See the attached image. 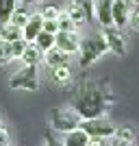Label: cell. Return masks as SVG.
Listing matches in <instances>:
<instances>
[{"mask_svg":"<svg viewBox=\"0 0 139 146\" xmlns=\"http://www.w3.org/2000/svg\"><path fill=\"white\" fill-rule=\"evenodd\" d=\"M20 2H24V5H33V2H46V0H20Z\"/></svg>","mask_w":139,"mask_h":146,"instance_id":"1f68e13d","label":"cell"},{"mask_svg":"<svg viewBox=\"0 0 139 146\" xmlns=\"http://www.w3.org/2000/svg\"><path fill=\"white\" fill-rule=\"evenodd\" d=\"M15 7H18V0H0V24H7L11 20Z\"/></svg>","mask_w":139,"mask_h":146,"instance_id":"2e32d148","label":"cell"},{"mask_svg":"<svg viewBox=\"0 0 139 146\" xmlns=\"http://www.w3.org/2000/svg\"><path fill=\"white\" fill-rule=\"evenodd\" d=\"M89 137H111L115 135V124H111L109 120H104L102 116L100 118H89V120H80L78 124Z\"/></svg>","mask_w":139,"mask_h":146,"instance_id":"5b68a950","label":"cell"},{"mask_svg":"<svg viewBox=\"0 0 139 146\" xmlns=\"http://www.w3.org/2000/svg\"><path fill=\"white\" fill-rule=\"evenodd\" d=\"M87 146H104V137H91Z\"/></svg>","mask_w":139,"mask_h":146,"instance_id":"4dcf8cb0","label":"cell"},{"mask_svg":"<svg viewBox=\"0 0 139 146\" xmlns=\"http://www.w3.org/2000/svg\"><path fill=\"white\" fill-rule=\"evenodd\" d=\"M128 24L133 26L135 31L139 33V9H135V11H130V18H128Z\"/></svg>","mask_w":139,"mask_h":146,"instance_id":"4316f807","label":"cell"},{"mask_svg":"<svg viewBox=\"0 0 139 146\" xmlns=\"http://www.w3.org/2000/svg\"><path fill=\"white\" fill-rule=\"evenodd\" d=\"M37 46V48L39 50H43V52H46V50H50L52 48V46H55V33H48V31H39V35L35 37V42H33Z\"/></svg>","mask_w":139,"mask_h":146,"instance_id":"9a60e30c","label":"cell"},{"mask_svg":"<svg viewBox=\"0 0 139 146\" xmlns=\"http://www.w3.org/2000/svg\"><path fill=\"white\" fill-rule=\"evenodd\" d=\"M55 46L65 50L67 55H74L80 48V37L76 35V31L74 33H70V31H57L55 33Z\"/></svg>","mask_w":139,"mask_h":146,"instance_id":"52a82bcc","label":"cell"},{"mask_svg":"<svg viewBox=\"0 0 139 146\" xmlns=\"http://www.w3.org/2000/svg\"><path fill=\"white\" fill-rule=\"evenodd\" d=\"M57 24H59V31H70V33H74V31H76V22H74L67 13H59Z\"/></svg>","mask_w":139,"mask_h":146,"instance_id":"ffe728a7","label":"cell"},{"mask_svg":"<svg viewBox=\"0 0 139 146\" xmlns=\"http://www.w3.org/2000/svg\"><path fill=\"white\" fill-rule=\"evenodd\" d=\"M0 39H2V24H0Z\"/></svg>","mask_w":139,"mask_h":146,"instance_id":"d6a6232c","label":"cell"},{"mask_svg":"<svg viewBox=\"0 0 139 146\" xmlns=\"http://www.w3.org/2000/svg\"><path fill=\"white\" fill-rule=\"evenodd\" d=\"M102 35H104L107 46H109V50L113 55L126 57V39H124V35L120 33L117 26H102Z\"/></svg>","mask_w":139,"mask_h":146,"instance_id":"8992f818","label":"cell"},{"mask_svg":"<svg viewBox=\"0 0 139 146\" xmlns=\"http://www.w3.org/2000/svg\"><path fill=\"white\" fill-rule=\"evenodd\" d=\"M26 39H15V42H11V52H13V59H20L22 57V52H24L26 48Z\"/></svg>","mask_w":139,"mask_h":146,"instance_id":"cb8c5ba5","label":"cell"},{"mask_svg":"<svg viewBox=\"0 0 139 146\" xmlns=\"http://www.w3.org/2000/svg\"><path fill=\"white\" fill-rule=\"evenodd\" d=\"M43 31H48V33H57V31H59L57 20H43Z\"/></svg>","mask_w":139,"mask_h":146,"instance_id":"83f0119b","label":"cell"},{"mask_svg":"<svg viewBox=\"0 0 139 146\" xmlns=\"http://www.w3.org/2000/svg\"><path fill=\"white\" fill-rule=\"evenodd\" d=\"M89 140L91 137L78 127V129H72V131H67L63 135V146H87Z\"/></svg>","mask_w":139,"mask_h":146,"instance_id":"7c38bea8","label":"cell"},{"mask_svg":"<svg viewBox=\"0 0 139 146\" xmlns=\"http://www.w3.org/2000/svg\"><path fill=\"white\" fill-rule=\"evenodd\" d=\"M42 29H43L42 13H33V15L28 18V22L22 26V39H26V42H35V37L39 35V31H42Z\"/></svg>","mask_w":139,"mask_h":146,"instance_id":"9c48e42d","label":"cell"},{"mask_svg":"<svg viewBox=\"0 0 139 146\" xmlns=\"http://www.w3.org/2000/svg\"><path fill=\"white\" fill-rule=\"evenodd\" d=\"M107 103H113V94L98 81H80L70 94V109L76 111L80 120L100 118Z\"/></svg>","mask_w":139,"mask_h":146,"instance_id":"6da1fadb","label":"cell"},{"mask_svg":"<svg viewBox=\"0 0 139 146\" xmlns=\"http://www.w3.org/2000/svg\"><path fill=\"white\" fill-rule=\"evenodd\" d=\"M80 124V116L74 109H52L50 111V127L55 131L67 133L72 129H78Z\"/></svg>","mask_w":139,"mask_h":146,"instance_id":"277c9868","label":"cell"},{"mask_svg":"<svg viewBox=\"0 0 139 146\" xmlns=\"http://www.w3.org/2000/svg\"><path fill=\"white\" fill-rule=\"evenodd\" d=\"M130 0H113V26L124 29L128 26V18H130Z\"/></svg>","mask_w":139,"mask_h":146,"instance_id":"ba28073f","label":"cell"},{"mask_svg":"<svg viewBox=\"0 0 139 146\" xmlns=\"http://www.w3.org/2000/svg\"><path fill=\"white\" fill-rule=\"evenodd\" d=\"M133 142H128V140H122V137H117V135H111V142L109 146H130Z\"/></svg>","mask_w":139,"mask_h":146,"instance_id":"f1b7e54d","label":"cell"},{"mask_svg":"<svg viewBox=\"0 0 139 146\" xmlns=\"http://www.w3.org/2000/svg\"><path fill=\"white\" fill-rule=\"evenodd\" d=\"M130 2H133V5H139V0H130Z\"/></svg>","mask_w":139,"mask_h":146,"instance_id":"836d02e7","label":"cell"},{"mask_svg":"<svg viewBox=\"0 0 139 146\" xmlns=\"http://www.w3.org/2000/svg\"><path fill=\"white\" fill-rule=\"evenodd\" d=\"M115 135H117V137H122V140L133 142V137H135V131H133L130 127H115Z\"/></svg>","mask_w":139,"mask_h":146,"instance_id":"d4e9b609","label":"cell"},{"mask_svg":"<svg viewBox=\"0 0 139 146\" xmlns=\"http://www.w3.org/2000/svg\"><path fill=\"white\" fill-rule=\"evenodd\" d=\"M0 146H9V131L0 124Z\"/></svg>","mask_w":139,"mask_h":146,"instance_id":"f546056e","label":"cell"},{"mask_svg":"<svg viewBox=\"0 0 139 146\" xmlns=\"http://www.w3.org/2000/svg\"><path fill=\"white\" fill-rule=\"evenodd\" d=\"M20 59L24 61V66H39V63L43 61V50H39L33 42H28Z\"/></svg>","mask_w":139,"mask_h":146,"instance_id":"4fadbf2b","label":"cell"},{"mask_svg":"<svg viewBox=\"0 0 139 146\" xmlns=\"http://www.w3.org/2000/svg\"><path fill=\"white\" fill-rule=\"evenodd\" d=\"M104 52H109V46H107V39H104L102 33H94V35L85 37V39H80V48H78V55H80L78 66L83 70L94 66Z\"/></svg>","mask_w":139,"mask_h":146,"instance_id":"7a4b0ae2","label":"cell"},{"mask_svg":"<svg viewBox=\"0 0 139 146\" xmlns=\"http://www.w3.org/2000/svg\"><path fill=\"white\" fill-rule=\"evenodd\" d=\"M28 18H30V13H28V9H26V7H15V11L11 13V20H9V22L22 29V26L28 22Z\"/></svg>","mask_w":139,"mask_h":146,"instance_id":"ac0fdd59","label":"cell"},{"mask_svg":"<svg viewBox=\"0 0 139 146\" xmlns=\"http://www.w3.org/2000/svg\"><path fill=\"white\" fill-rule=\"evenodd\" d=\"M39 13H42L43 20H57L61 11H59V7H55V5H43Z\"/></svg>","mask_w":139,"mask_h":146,"instance_id":"603a6c76","label":"cell"},{"mask_svg":"<svg viewBox=\"0 0 139 146\" xmlns=\"http://www.w3.org/2000/svg\"><path fill=\"white\" fill-rule=\"evenodd\" d=\"M113 0H98L96 5V18L102 26H113Z\"/></svg>","mask_w":139,"mask_h":146,"instance_id":"30bf717a","label":"cell"},{"mask_svg":"<svg viewBox=\"0 0 139 146\" xmlns=\"http://www.w3.org/2000/svg\"><path fill=\"white\" fill-rule=\"evenodd\" d=\"M72 2H76V5L85 11V22H91V20H94V15H96V5H94V0H72Z\"/></svg>","mask_w":139,"mask_h":146,"instance_id":"d6986e66","label":"cell"},{"mask_svg":"<svg viewBox=\"0 0 139 146\" xmlns=\"http://www.w3.org/2000/svg\"><path fill=\"white\" fill-rule=\"evenodd\" d=\"M43 61H46L50 68H55V66H65V63H70V55H67L65 50H61V48H57V46H52L50 50H46V52H43Z\"/></svg>","mask_w":139,"mask_h":146,"instance_id":"8fae6325","label":"cell"},{"mask_svg":"<svg viewBox=\"0 0 139 146\" xmlns=\"http://www.w3.org/2000/svg\"><path fill=\"white\" fill-rule=\"evenodd\" d=\"M9 87H11V90L35 92L37 87H39V72H37V66H24L22 70H18V72L9 79Z\"/></svg>","mask_w":139,"mask_h":146,"instance_id":"3957f363","label":"cell"},{"mask_svg":"<svg viewBox=\"0 0 139 146\" xmlns=\"http://www.w3.org/2000/svg\"><path fill=\"white\" fill-rule=\"evenodd\" d=\"M9 61H13L11 42H5V39H0V66H7Z\"/></svg>","mask_w":139,"mask_h":146,"instance_id":"44dd1931","label":"cell"},{"mask_svg":"<svg viewBox=\"0 0 139 146\" xmlns=\"http://www.w3.org/2000/svg\"><path fill=\"white\" fill-rule=\"evenodd\" d=\"M52 81L57 85H67L72 81V70H70V63L65 66H55L52 68Z\"/></svg>","mask_w":139,"mask_h":146,"instance_id":"5bb4252c","label":"cell"},{"mask_svg":"<svg viewBox=\"0 0 139 146\" xmlns=\"http://www.w3.org/2000/svg\"><path fill=\"white\" fill-rule=\"evenodd\" d=\"M67 15H70V18H72L74 20V22H76V24H78V22H83V20H85V11H83V9H80V7L78 5H76V2H72V5H70V7H67Z\"/></svg>","mask_w":139,"mask_h":146,"instance_id":"7402d4cb","label":"cell"},{"mask_svg":"<svg viewBox=\"0 0 139 146\" xmlns=\"http://www.w3.org/2000/svg\"><path fill=\"white\" fill-rule=\"evenodd\" d=\"M2 39L5 42H15V39H22V29L15 24H11V22H7V24H2Z\"/></svg>","mask_w":139,"mask_h":146,"instance_id":"e0dca14e","label":"cell"},{"mask_svg":"<svg viewBox=\"0 0 139 146\" xmlns=\"http://www.w3.org/2000/svg\"><path fill=\"white\" fill-rule=\"evenodd\" d=\"M43 146H63V142L57 140V135L50 133V129L43 131Z\"/></svg>","mask_w":139,"mask_h":146,"instance_id":"484cf974","label":"cell"}]
</instances>
